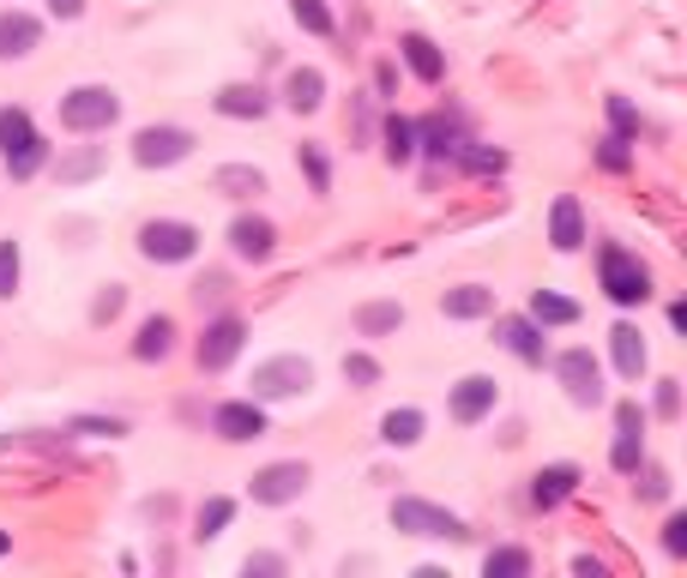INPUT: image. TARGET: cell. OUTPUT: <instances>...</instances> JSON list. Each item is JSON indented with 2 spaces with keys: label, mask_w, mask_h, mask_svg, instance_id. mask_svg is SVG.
I'll use <instances>...</instances> for the list:
<instances>
[{
  "label": "cell",
  "mask_w": 687,
  "mask_h": 578,
  "mask_svg": "<svg viewBox=\"0 0 687 578\" xmlns=\"http://www.w3.org/2000/svg\"><path fill=\"white\" fill-rule=\"evenodd\" d=\"M0 157H7V175L25 181L42 169V157H49V145H42L37 121L25 115V109H0Z\"/></svg>",
  "instance_id": "cell-1"
},
{
  "label": "cell",
  "mask_w": 687,
  "mask_h": 578,
  "mask_svg": "<svg viewBox=\"0 0 687 578\" xmlns=\"http://www.w3.org/2000/svg\"><path fill=\"white\" fill-rule=\"evenodd\" d=\"M302 489H308V464H296V458L266 464V470L254 476V501L260 506H290V501H302Z\"/></svg>",
  "instance_id": "cell-9"
},
{
  "label": "cell",
  "mask_w": 687,
  "mask_h": 578,
  "mask_svg": "<svg viewBox=\"0 0 687 578\" xmlns=\"http://www.w3.org/2000/svg\"><path fill=\"white\" fill-rule=\"evenodd\" d=\"M422 410H387L380 416V440H387V446H416V440H422Z\"/></svg>",
  "instance_id": "cell-27"
},
{
  "label": "cell",
  "mask_w": 687,
  "mask_h": 578,
  "mask_svg": "<svg viewBox=\"0 0 687 578\" xmlns=\"http://www.w3.org/2000/svg\"><path fill=\"white\" fill-rule=\"evenodd\" d=\"M597 278H603V296L622 302V308H634V302L651 296V271L639 266L627 247H603V254H597Z\"/></svg>",
  "instance_id": "cell-3"
},
{
  "label": "cell",
  "mask_w": 687,
  "mask_h": 578,
  "mask_svg": "<svg viewBox=\"0 0 687 578\" xmlns=\"http://www.w3.org/2000/svg\"><path fill=\"white\" fill-rule=\"evenodd\" d=\"M501 344L513 349L519 361H531L537 368V361H543V325L537 320H501Z\"/></svg>",
  "instance_id": "cell-23"
},
{
  "label": "cell",
  "mask_w": 687,
  "mask_h": 578,
  "mask_svg": "<svg viewBox=\"0 0 687 578\" xmlns=\"http://www.w3.org/2000/svg\"><path fill=\"white\" fill-rule=\"evenodd\" d=\"M230 518H235V506L230 501H223V494H211V501L206 506H199V537H223V525H230Z\"/></svg>",
  "instance_id": "cell-34"
},
{
  "label": "cell",
  "mask_w": 687,
  "mask_h": 578,
  "mask_svg": "<svg viewBox=\"0 0 687 578\" xmlns=\"http://www.w3.org/2000/svg\"><path fill=\"white\" fill-rule=\"evenodd\" d=\"M416 145H422L428 157H458V151H465V133H458V121L428 115L422 127H416Z\"/></svg>",
  "instance_id": "cell-21"
},
{
  "label": "cell",
  "mask_w": 687,
  "mask_h": 578,
  "mask_svg": "<svg viewBox=\"0 0 687 578\" xmlns=\"http://www.w3.org/2000/svg\"><path fill=\"white\" fill-rule=\"evenodd\" d=\"M314 385V361L308 356H272L254 368V398L272 404V398H296V392H308Z\"/></svg>",
  "instance_id": "cell-6"
},
{
  "label": "cell",
  "mask_w": 687,
  "mask_h": 578,
  "mask_svg": "<svg viewBox=\"0 0 687 578\" xmlns=\"http://www.w3.org/2000/svg\"><path fill=\"white\" fill-rule=\"evenodd\" d=\"M302 169H308V187L314 193H332V163H326L320 145H302Z\"/></svg>",
  "instance_id": "cell-35"
},
{
  "label": "cell",
  "mask_w": 687,
  "mask_h": 578,
  "mask_svg": "<svg viewBox=\"0 0 687 578\" xmlns=\"http://www.w3.org/2000/svg\"><path fill=\"white\" fill-rule=\"evenodd\" d=\"M610 349H615V368H622L627 380H639V373H646V337H639V325H615V332H610Z\"/></svg>",
  "instance_id": "cell-24"
},
{
  "label": "cell",
  "mask_w": 687,
  "mask_h": 578,
  "mask_svg": "<svg viewBox=\"0 0 687 578\" xmlns=\"http://www.w3.org/2000/svg\"><path fill=\"white\" fill-rule=\"evenodd\" d=\"M639 470H646V464H639ZM663 494H670V482H663L658 470H646V501H663Z\"/></svg>",
  "instance_id": "cell-45"
},
{
  "label": "cell",
  "mask_w": 687,
  "mask_h": 578,
  "mask_svg": "<svg viewBox=\"0 0 687 578\" xmlns=\"http://www.w3.org/2000/svg\"><path fill=\"white\" fill-rule=\"evenodd\" d=\"M247 573H284V561L278 554H247Z\"/></svg>",
  "instance_id": "cell-44"
},
{
  "label": "cell",
  "mask_w": 687,
  "mask_h": 578,
  "mask_svg": "<svg viewBox=\"0 0 687 578\" xmlns=\"http://www.w3.org/2000/svg\"><path fill=\"white\" fill-rule=\"evenodd\" d=\"M610 115H615V127H622V139H627V133L639 127V121H634V109H627L622 97H610Z\"/></svg>",
  "instance_id": "cell-42"
},
{
  "label": "cell",
  "mask_w": 687,
  "mask_h": 578,
  "mask_svg": "<svg viewBox=\"0 0 687 578\" xmlns=\"http://www.w3.org/2000/svg\"><path fill=\"white\" fill-rule=\"evenodd\" d=\"M19 271H25V259H19V242H0V302L19 290Z\"/></svg>",
  "instance_id": "cell-36"
},
{
  "label": "cell",
  "mask_w": 687,
  "mask_h": 578,
  "mask_svg": "<svg viewBox=\"0 0 687 578\" xmlns=\"http://www.w3.org/2000/svg\"><path fill=\"white\" fill-rule=\"evenodd\" d=\"M344 380H351V385H375L380 380V361L375 356H344Z\"/></svg>",
  "instance_id": "cell-37"
},
{
  "label": "cell",
  "mask_w": 687,
  "mask_h": 578,
  "mask_svg": "<svg viewBox=\"0 0 687 578\" xmlns=\"http://www.w3.org/2000/svg\"><path fill=\"white\" fill-rule=\"evenodd\" d=\"M387 157L392 163H410L416 157V121H404V115L387 121Z\"/></svg>",
  "instance_id": "cell-31"
},
{
  "label": "cell",
  "mask_w": 687,
  "mask_h": 578,
  "mask_svg": "<svg viewBox=\"0 0 687 578\" xmlns=\"http://www.w3.org/2000/svg\"><path fill=\"white\" fill-rule=\"evenodd\" d=\"M230 247H235V259H272V247H278V230L266 218H235L230 223Z\"/></svg>",
  "instance_id": "cell-15"
},
{
  "label": "cell",
  "mask_w": 687,
  "mask_h": 578,
  "mask_svg": "<svg viewBox=\"0 0 687 578\" xmlns=\"http://www.w3.org/2000/svg\"><path fill=\"white\" fill-rule=\"evenodd\" d=\"M682 410V392H675V380H663L658 385V416H675Z\"/></svg>",
  "instance_id": "cell-41"
},
{
  "label": "cell",
  "mask_w": 687,
  "mask_h": 578,
  "mask_svg": "<svg viewBox=\"0 0 687 578\" xmlns=\"http://www.w3.org/2000/svg\"><path fill=\"white\" fill-rule=\"evenodd\" d=\"M441 313L446 320H482V313H494V290H482V283H458V290H446L441 296Z\"/></svg>",
  "instance_id": "cell-19"
},
{
  "label": "cell",
  "mask_w": 687,
  "mask_h": 578,
  "mask_svg": "<svg viewBox=\"0 0 687 578\" xmlns=\"http://www.w3.org/2000/svg\"><path fill=\"white\" fill-rule=\"evenodd\" d=\"M404 61H410V73L422 78V85H441V73H446L441 49H434L428 37H404Z\"/></svg>",
  "instance_id": "cell-25"
},
{
  "label": "cell",
  "mask_w": 687,
  "mask_h": 578,
  "mask_svg": "<svg viewBox=\"0 0 687 578\" xmlns=\"http://www.w3.org/2000/svg\"><path fill=\"white\" fill-rule=\"evenodd\" d=\"M103 163H109L103 145H85V151L61 157V181H66V187H73V181H91V175H103Z\"/></svg>",
  "instance_id": "cell-30"
},
{
  "label": "cell",
  "mask_w": 687,
  "mask_h": 578,
  "mask_svg": "<svg viewBox=\"0 0 687 578\" xmlns=\"http://www.w3.org/2000/svg\"><path fill=\"white\" fill-rule=\"evenodd\" d=\"M549 242H555V254H579L585 247V211L573 193H561L555 206H549Z\"/></svg>",
  "instance_id": "cell-14"
},
{
  "label": "cell",
  "mask_w": 687,
  "mask_h": 578,
  "mask_svg": "<svg viewBox=\"0 0 687 578\" xmlns=\"http://www.w3.org/2000/svg\"><path fill=\"white\" fill-rule=\"evenodd\" d=\"M573 573H579V578H603V566H597L591 554H579V561H573Z\"/></svg>",
  "instance_id": "cell-47"
},
{
  "label": "cell",
  "mask_w": 687,
  "mask_h": 578,
  "mask_svg": "<svg viewBox=\"0 0 687 578\" xmlns=\"http://www.w3.org/2000/svg\"><path fill=\"white\" fill-rule=\"evenodd\" d=\"M482 573H489V578H525V573H531V554H525V549H494L489 561H482Z\"/></svg>",
  "instance_id": "cell-32"
},
{
  "label": "cell",
  "mask_w": 687,
  "mask_h": 578,
  "mask_svg": "<svg viewBox=\"0 0 687 578\" xmlns=\"http://www.w3.org/2000/svg\"><path fill=\"white\" fill-rule=\"evenodd\" d=\"M392 530H404V537H446V542H458L465 537V518L458 513H446V506H434V501H392Z\"/></svg>",
  "instance_id": "cell-5"
},
{
  "label": "cell",
  "mask_w": 687,
  "mask_h": 578,
  "mask_svg": "<svg viewBox=\"0 0 687 578\" xmlns=\"http://www.w3.org/2000/svg\"><path fill=\"white\" fill-rule=\"evenodd\" d=\"M42 42V25L30 13H0V61H25Z\"/></svg>",
  "instance_id": "cell-16"
},
{
  "label": "cell",
  "mask_w": 687,
  "mask_h": 578,
  "mask_svg": "<svg viewBox=\"0 0 687 578\" xmlns=\"http://www.w3.org/2000/svg\"><path fill=\"white\" fill-rule=\"evenodd\" d=\"M284 103L296 109V115H314V109L326 103V78H320V66H296V73L284 78Z\"/></svg>",
  "instance_id": "cell-18"
},
{
  "label": "cell",
  "mask_w": 687,
  "mask_h": 578,
  "mask_svg": "<svg viewBox=\"0 0 687 578\" xmlns=\"http://www.w3.org/2000/svg\"><path fill=\"white\" fill-rule=\"evenodd\" d=\"M49 13L54 19H78V13H85V0H49Z\"/></svg>",
  "instance_id": "cell-46"
},
{
  "label": "cell",
  "mask_w": 687,
  "mask_h": 578,
  "mask_svg": "<svg viewBox=\"0 0 687 578\" xmlns=\"http://www.w3.org/2000/svg\"><path fill=\"white\" fill-rule=\"evenodd\" d=\"M242 337H247V325L235 320V313L211 320V325H206V337H199V368H206V373H223L235 356H242Z\"/></svg>",
  "instance_id": "cell-10"
},
{
  "label": "cell",
  "mask_w": 687,
  "mask_h": 578,
  "mask_svg": "<svg viewBox=\"0 0 687 578\" xmlns=\"http://www.w3.org/2000/svg\"><path fill=\"white\" fill-rule=\"evenodd\" d=\"M133 157H139L145 169H175L194 157V133L187 127H139L133 133Z\"/></svg>",
  "instance_id": "cell-7"
},
{
  "label": "cell",
  "mask_w": 687,
  "mask_h": 578,
  "mask_svg": "<svg viewBox=\"0 0 687 578\" xmlns=\"http://www.w3.org/2000/svg\"><path fill=\"white\" fill-rule=\"evenodd\" d=\"M266 90L260 85H223L218 90V115H230V121H260L266 115Z\"/></svg>",
  "instance_id": "cell-20"
},
{
  "label": "cell",
  "mask_w": 687,
  "mask_h": 578,
  "mask_svg": "<svg viewBox=\"0 0 687 578\" xmlns=\"http://www.w3.org/2000/svg\"><path fill=\"white\" fill-rule=\"evenodd\" d=\"M290 13L308 37H332V13H326V0H290Z\"/></svg>",
  "instance_id": "cell-33"
},
{
  "label": "cell",
  "mask_w": 687,
  "mask_h": 578,
  "mask_svg": "<svg viewBox=\"0 0 687 578\" xmlns=\"http://www.w3.org/2000/svg\"><path fill=\"white\" fill-rule=\"evenodd\" d=\"M531 320L537 325H573V320H579V302L555 296V290H537V296H531Z\"/></svg>",
  "instance_id": "cell-29"
},
{
  "label": "cell",
  "mask_w": 687,
  "mask_h": 578,
  "mask_svg": "<svg viewBox=\"0 0 687 578\" xmlns=\"http://www.w3.org/2000/svg\"><path fill=\"white\" fill-rule=\"evenodd\" d=\"M7 549H13V542H7V537H0V554H7Z\"/></svg>",
  "instance_id": "cell-48"
},
{
  "label": "cell",
  "mask_w": 687,
  "mask_h": 578,
  "mask_svg": "<svg viewBox=\"0 0 687 578\" xmlns=\"http://www.w3.org/2000/svg\"><path fill=\"white\" fill-rule=\"evenodd\" d=\"M115 115H121V97L109 85H78L61 97V127L66 133H103V127H115Z\"/></svg>",
  "instance_id": "cell-2"
},
{
  "label": "cell",
  "mask_w": 687,
  "mask_h": 578,
  "mask_svg": "<svg viewBox=\"0 0 687 578\" xmlns=\"http://www.w3.org/2000/svg\"><path fill=\"white\" fill-rule=\"evenodd\" d=\"M622 133H615V139H603V163H610V169H627V151H622Z\"/></svg>",
  "instance_id": "cell-43"
},
{
  "label": "cell",
  "mask_w": 687,
  "mask_h": 578,
  "mask_svg": "<svg viewBox=\"0 0 687 578\" xmlns=\"http://www.w3.org/2000/svg\"><path fill=\"white\" fill-rule=\"evenodd\" d=\"M211 181H218V193H230V199H254V193H266V175L260 169H247V163H223Z\"/></svg>",
  "instance_id": "cell-26"
},
{
  "label": "cell",
  "mask_w": 687,
  "mask_h": 578,
  "mask_svg": "<svg viewBox=\"0 0 687 578\" xmlns=\"http://www.w3.org/2000/svg\"><path fill=\"white\" fill-rule=\"evenodd\" d=\"M211 434L230 440V446H242V440H260L266 434L260 398H230V404H218V410H211Z\"/></svg>",
  "instance_id": "cell-8"
},
{
  "label": "cell",
  "mask_w": 687,
  "mask_h": 578,
  "mask_svg": "<svg viewBox=\"0 0 687 578\" xmlns=\"http://www.w3.org/2000/svg\"><path fill=\"white\" fill-rule=\"evenodd\" d=\"M398 325H404V308H398V302H368V308H356V332H363V337L398 332Z\"/></svg>",
  "instance_id": "cell-28"
},
{
  "label": "cell",
  "mask_w": 687,
  "mask_h": 578,
  "mask_svg": "<svg viewBox=\"0 0 687 578\" xmlns=\"http://www.w3.org/2000/svg\"><path fill=\"white\" fill-rule=\"evenodd\" d=\"M169 349H175V320L151 313V320L139 325V337H133V356H139V361H163Z\"/></svg>",
  "instance_id": "cell-22"
},
{
  "label": "cell",
  "mask_w": 687,
  "mask_h": 578,
  "mask_svg": "<svg viewBox=\"0 0 687 578\" xmlns=\"http://www.w3.org/2000/svg\"><path fill=\"white\" fill-rule=\"evenodd\" d=\"M555 373H561V385H567V398L573 404H603V373H597V361H591V349H567V356L555 361Z\"/></svg>",
  "instance_id": "cell-11"
},
{
  "label": "cell",
  "mask_w": 687,
  "mask_h": 578,
  "mask_svg": "<svg viewBox=\"0 0 687 578\" xmlns=\"http://www.w3.org/2000/svg\"><path fill=\"white\" fill-rule=\"evenodd\" d=\"M615 428H622V434H615V446H610V464L622 476H639V464H646V440H639L646 416H639V404H622V410H615Z\"/></svg>",
  "instance_id": "cell-12"
},
{
  "label": "cell",
  "mask_w": 687,
  "mask_h": 578,
  "mask_svg": "<svg viewBox=\"0 0 687 578\" xmlns=\"http://www.w3.org/2000/svg\"><path fill=\"white\" fill-rule=\"evenodd\" d=\"M121 302H127V290H121V283H109L103 296H97V308H91V320H115V313H121Z\"/></svg>",
  "instance_id": "cell-38"
},
{
  "label": "cell",
  "mask_w": 687,
  "mask_h": 578,
  "mask_svg": "<svg viewBox=\"0 0 687 578\" xmlns=\"http://www.w3.org/2000/svg\"><path fill=\"white\" fill-rule=\"evenodd\" d=\"M573 489H579V470H573V464H549V470L531 476V506L549 513V506H561Z\"/></svg>",
  "instance_id": "cell-17"
},
{
  "label": "cell",
  "mask_w": 687,
  "mask_h": 578,
  "mask_svg": "<svg viewBox=\"0 0 687 578\" xmlns=\"http://www.w3.org/2000/svg\"><path fill=\"white\" fill-rule=\"evenodd\" d=\"M139 254L151 259V266H182V259L199 254V230L182 218H151L139 230Z\"/></svg>",
  "instance_id": "cell-4"
},
{
  "label": "cell",
  "mask_w": 687,
  "mask_h": 578,
  "mask_svg": "<svg viewBox=\"0 0 687 578\" xmlns=\"http://www.w3.org/2000/svg\"><path fill=\"white\" fill-rule=\"evenodd\" d=\"M73 434H127V422H115V416H109V422L103 416H78Z\"/></svg>",
  "instance_id": "cell-39"
},
{
  "label": "cell",
  "mask_w": 687,
  "mask_h": 578,
  "mask_svg": "<svg viewBox=\"0 0 687 578\" xmlns=\"http://www.w3.org/2000/svg\"><path fill=\"white\" fill-rule=\"evenodd\" d=\"M663 549L687 554V518H670V525H663Z\"/></svg>",
  "instance_id": "cell-40"
},
{
  "label": "cell",
  "mask_w": 687,
  "mask_h": 578,
  "mask_svg": "<svg viewBox=\"0 0 687 578\" xmlns=\"http://www.w3.org/2000/svg\"><path fill=\"white\" fill-rule=\"evenodd\" d=\"M501 404V385L489 380V373H465V380L453 385V422H482V416Z\"/></svg>",
  "instance_id": "cell-13"
}]
</instances>
